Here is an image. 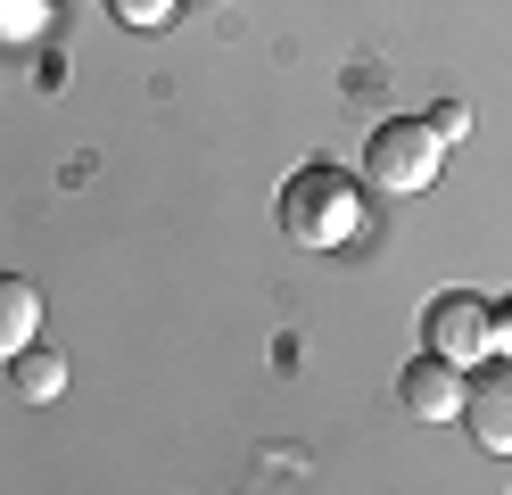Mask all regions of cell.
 <instances>
[{
  "label": "cell",
  "mask_w": 512,
  "mask_h": 495,
  "mask_svg": "<svg viewBox=\"0 0 512 495\" xmlns=\"http://www.w3.org/2000/svg\"><path fill=\"white\" fill-rule=\"evenodd\" d=\"M397 405L413 413V421H455L463 413V363H446V355H413L405 372H397Z\"/></svg>",
  "instance_id": "cell-5"
},
{
  "label": "cell",
  "mask_w": 512,
  "mask_h": 495,
  "mask_svg": "<svg viewBox=\"0 0 512 495\" xmlns=\"http://www.w3.org/2000/svg\"><path fill=\"white\" fill-rule=\"evenodd\" d=\"M182 0H108V17L116 25H133V33H157V25H174Z\"/></svg>",
  "instance_id": "cell-8"
},
{
  "label": "cell",
  "mask_w": 512,
  "mask_h": 495,
  "mask_svg": "<svg viewBox=\"0 0 512 495\" xmlns=\"http://www.w3.org/2000/svg\"><path fill=\"white\" fill-rule=\"evenodd\" d=\"M463 429H471V446L512 454V355H488L463 372Z\"/></svg>",
  "instance_id": "cell-4"
},
{
  "label": "cell",
  "mask_w": 512,
  "mask_h": 495,
  "mask_svg": "<svg viewBox=\"0 0 512 495\" xmlns=\"http://www.w3.org/2000/svg\"><path fill=\"white\" fill-rule=\"evenodd\" d=\"M9 388L25 396V405H58V396H67V355H58V347H17L9 355Z\"/></svg>",
  "instance_id": "cell-7"
},
{
  "label": "cell",
  "mask_w": 512,
  "mask_h": 495,
  "mask_svg": "<svg viewBox=\"0 0 512 495\" xmlns=\"http://www.w3.org/2000/svg\"><path fill=\"white\" fill-rule=\"evenodd\" d=\"M50 17V0H0V42H34Z\"/></svg>",
  "instance_id": "cell-9"
},
{
  "label": "cell",
  "mask_w": 512,
  "mask_h": 495,
  "mask_svg": "<svg viewBox=\"0 0 512 495\" xmlns=\"http://www.w3.org/2000/svg\"><path fill=\"white\" fill-rule=\"evenodd\" d=\"M496 355H512V297H496Z\"/></svg>",
  "instance_id": "cell-11"
},
{
  "label": "cell",
  "mask_w": 512,
  "mask_h": 495,
  "mask_svg": "<svg viewBox=\"0 0 512 495\" xmlns=\"http://www.w3.org/2000/svg\"><path fill=\"white\" fill-rule=\"evenodd\" d=\"M422 347L446 355V363H488L496 355V306L488 297H471V289H438L430 306H422Z\"/></svg>",
  "instance_id": "cell-3"
},
{
  "label": "cell",
  "mask_w": 512,
  "mask_h": 495,
  "mask_svg": "<svg viewBox=\"0 0 512 495\" xmlns=\"http://www.w3.org/2000/svg\"><path fill=\"white\" fill-rule=\"evenodd\" d=\"M42 339V289L25 273H0V363Z\"/></svg>",
  "instance_id": "cell-6"
},
{
  "label": "cell",
  "mask_w": 512,
  "mask_h": 495,
  "mask_svg": "<svg viewBox=\"0 0 512 495\" xmlns=\"http://www.w3.org/2000/svg\"><path fill=\"white\" fill-rule=\"evenodd\" d=\"M438 174H446V132L430 116H389L364 141V182L380 198H422Z\"/></svg>",
  "instance_id": "cell-2"
},
{
  "label": "cell",
  "mask_w": 512,
  "mask_h": 495,
  "mask_svg": "<svg viewBox=\"0 0 512 495\" xmlns=\"http://www.w3.org/2000/svg\"><path fill=\"white\" fill-rule=\"evenodd\" d=\"M430 124L446 132V141H463V132H471V108H463V99H438V108H430Z\"/></svg>",
  "instance_id": "cell-10"
},
{
  "label": "cell",
  "mask_w": 512,
  "mask_h": 495,
  "mask_svg": "<svg viewBox=\"0 0 512 495\" xmlns=\"http://www.w3.org/2000/svg\"><path fill=\"white\" fill-rule=\"evenodd\" d=\"M281 240L290 248H356L364 240V223H372V207H364V182L356 174H339V165H298L290 182H281Z\"/></svg>",
  "instance_id": "cell-1"
}]
</instances>
